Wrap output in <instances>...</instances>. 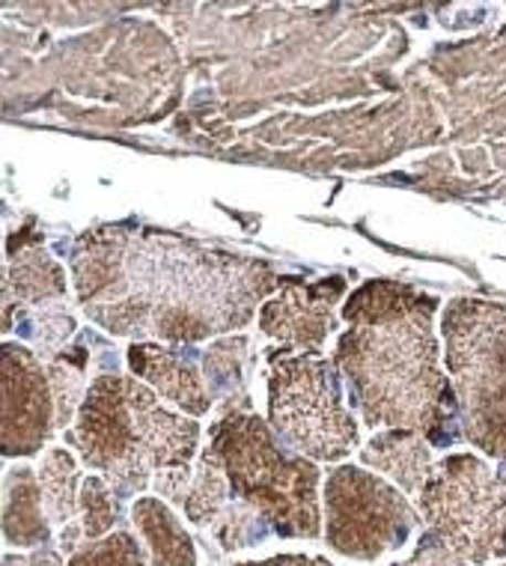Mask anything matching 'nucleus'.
Here are the masks:
<instances>
[{
    "label": "nucleus",
    "instance_id": "nucleus-1",
    "mask_svg": "<svg viewBox=\"0 0 506 566\" xmlns=\"http://www.w3.org/2000/svg\"><path fill=\"white\" fill-rule=\"evenodd\" d=\"M68 269L89 323L131 343L170 346L247 328L256 307L283 286L265 260L137 224L75 235Z\"/></svg>",
    "mask_w": 506,
    "mask_h": 566
},
{
    "label": "nucleus",
    "instance_id": "nucleus-2",
    "mask_svg": "<svg viewBox=\"0 0 506 566\" xmlns=\"http://www.w3.org/2000/svg\"><path fill=\"white\" fill-rule=\"evenodd\" d=\"M439 298L402 281H367L342 304L331 361L367 427L423 432L432 448L456 439L458 406L441 370Z\"/></svg>",
    "mask_w": 506,
    "mask_h": 566
},
{
    "label": "nucleus",
    "instance_id": "nucleus-3",
    "mask_svg": "<svg viewBox=\"0 0 506 566\" xmlns=\"http://www.w3.org/2000/svg\"><path fill=\"white\" fill-rule=\"evenodd\" d=\"M66 444L110 483L119 501L152 486L158 471L191 465L203 450L197 418L167 409L147 381L119 373L93 379Z\"/></svg>",
    "mask_w": 506,
    "mask_h": 566
},
{
    "label": "nucleus",
    "instance_id": "nucleus-4",
    "mask_svg": "<svg viewBox=\"0 0 506 566\" xmlns=\"http://www.w3.org/2000/svg\"><path fill=\"white\" fill-rule=\"evenodd\" d=\"M209 444L224 462L233 499L260 510L274 537L319 539V469L283 444L268 420L253 411L218 418Z\"/></svg>",
    "mask_w": 506,
    "mask_h": 566
},
{
    "label": "nucleus",
    "instance_id": "nucleus-5",
    "mask_svg": "<svg viewBox=\"0 0 506 566\" xmlns=\"http://www.w3.org/2000/svg\"><path fill=\"white\" fill-rule=\"evenodd\" d=\"M441 337L462 436L506 462V304L453 298L441 316Z\"/></svg>",
    "mask_w": 506,
    "mask_h": 566
},
{
    "label": "nucleus",
    "instance_id": "nucleus-6",
    "mask_svg": "<svg viewBox=\"0 0 506 566\" xmlns=\"http://www.w3.org/2000/svg\"><path fill=\"white\" fill-rule=\"evenodd\" d=\"M268 352V427L313 462H340L358 448V420L342 400V376L321 355Z\"/></svg>",
    "mask_w": 506,
    "mask_h": 566
},
{
    "label": "nucleus",
    "instance_id": "nucleus-7",
    "mask_svg": "<svg viewBox=\"0 0 506 566\" xmlns=\"http://www.w3.org/2000/svg\"><path fill=\"white\" fill-rule=\"evenodd\" d=\"M420 516L467 564L506 557V483L474 453H450L432 465L418 495Z\"/></svg>",
    "mask_w": 506,
    "mask_h": 566
},
{
    "label": "nucleus",
    "instance_id": "nucleus-8",
    "mask_svg": "<svg viewBox=\"0 0 506 566\" xmlns=\"http://www.w3.org/2000/svg\"><path fill=\"white\" fill-rule=\"evenodd\" d=\"M321 504L328 546L337 555L367 564L405 546L423 522L402 489L358 465H337L328 471Z\"/></svg>",
    "mask_w": 506,
    "mask_h": 566
},
{
    "label": "nucleus",
    "instance_id": "nucleus-9",
    "mask_svg": "<svg viewBox=\"0 0 506 566\" xmlns=\"http://www.w3.org/2000/svg\"><path fill=\"white\" fill-rule=\"evenodd\" d=\"M0 394L3 457H36L57 430V409L45 364L21 340H7L0 346Z\"/></svg>",
    "mask_w": 506,
    "mask_h": 566
},
{
    "label": "nucleus",
    "instance_id": "nucleus-10",
    "mask_svg": "<svg viewBox=\"0 0 506 566\" xmlns=\"http://www.w3.org/2000/svg\"><path fill=\"white\" fill-rule=\"evenodd\" d=\"M346 295V281L340 274L321 281L283 277V286L260 307V332L274 337L283 349H302L319 355L325 340L337 328L334 304Z\"/></svg>",
    "mask_w": 506,
    "mask_h": 566
},
{
    "label": "nucleus",
    "instance_id": "nucleus-11",
    "mask_svg": "<svg viewBox=\"0 0 506 566\" xmlns=\"http://www.w3.org/2000/svg\"><path fill=\"white\" fill-rule=\"evenodd\" d=\"M128 367L135 379L147 381L161 400L173 402L188 418H203L212 411V397L203 373L197 370L191 346L137 340L128 346Z\"/></svg>",
    "mask_w": 506,
    "mask_h": 566
},
{
    "label": "nucleus",
    "instance_id": "nucleus-12",
    "mask_svg": "<svg viewBox=\"0 0 506 566\" xmlns=\"http://www.w3.org/2000/svg\"><path fill=\"white\" fill-rule=\"evenodd\" d=\"M51 518L45 513L36 469L12 465L3 474V539L15 548H40L51 543Z\"/></svg>",
    "mask_w": 506,
    "mask_h": 566
},
{
    "label": "nucleus",
    "instance_id": "nucleus-13",
    "mask_svg": "<svg viewBox=\"0 0 506 566\" xmlns=\"http://www.w3.org/2000/svg\"><path fill=\"white\" fill-rule=\"evenodd\" d=\"M360 462L372 471L388 474L405 495H420L432 474V444L423 432L384 430L376 432L367 448H360Z\"/></svg>",
    "mask_w": 506,
    "mask_h": 566
},
{
    "label": "nucleus",
    "instance_id": "nucleus-14",
    "mask_svg": "<svg viewBox=\"0 0 506 566\" xmlns=\"http://www.w3.org/2000/svg\"><path fill=\"white\" fill-rule=\"evenodd\" d=\"M247 334H224L209 343L203 352V379L209 388L218 415L251 411V391H247Z\"/></svg>",
    "mask_w": 506,
    "mask_h": 566
},
{
    "label": "nucleus",
    "instance_id": "nucleus-15",
    "mask_svg": "<svg viewBox=\"0 0 506 566\" xmlns=\"http://www.w3.org/2000/svg\"><path fill=\"white\" fill-rule=\"evenodd\" d=\"M3 283L12 290L19 307L63 302L68 293L66 269L40 242L21 244V251H10L3 263Z\"/></svg>",
    "mask_w": 506,
    "mask_h": 566
},
{
    "label": "nucleus",
    "instance_id": "nucleus-16",
    "mask_svg": "<svg viewBox=\"0 0 506 566\" xmlns=\"http://www.w3.org/2000/svg\"><path fill=\"white\" fill-rule=\"evenodd\" d=\"M131 522L147 543L149 566H197L194 539L165 501L140 495L131 504Z\"/></svg>",
    "mask_w": 506,
    "mask_h": 566
},
{
    "label": "nucleus",
    "instance_id": "nucleus-17",
    "mask_svg": "<svg viewBox=\"0 0 506 566\" xmlns=\"http://www.w3.org/2000/svg\"><path fill=\"white\" fill-rule=\"evenodd\" d=\"M42 486V501H45V513H49L51 525L66 527L68 522L78 518V495H81V478L78 459L72 457L66 448H51L42 453L40 469H36Z\"/></svg>",
    "mask_w": 506,
    "mask_h": 566
},
{
    "label": "nucleus",
    "instance_id": "nucleus-18",
    "mask_svg": "<svg viewBox=\"0 0 506 566\" xmlns=\"http://www.w3.org/2000/svg\"><path fill=\"white\" fill-rule=\"evenodd\" d=\"M230 499H233V492H230V478H226L224 462H221V457L209 444L197 457L194 480H191V489H188L182 513H186L191 525L209 531L214 518L224 513Z\"/></svg>",
    "mask_w": 506,
    "mask_h": 566
},
{
    "label": "nucleus",
    "instance_id": "nucleus-19",
    "mask_svg": "<svg viewBox=\"0 0 506 566\" xmlns=\"http://www.w3.org/2000/svg\"><path fill=\"white\" fill-rule=\"evenodd\" d=\"M87 361L89 352L84 343L66 346L57 358L45 364L51 381V394H54V409H57V430L66 432L68 423H75L78 409L84 397H87Z\"/></svg>",
    "mask_w": 506,
    "mask_h": 566
},
{
    "label": "nucleus",
    "instance_id": "nucleus-20",
    "mask_svg": "<svg viewBox=\"0 0 506 566\" xmlns=\"http://www.w3.org/2000/svg\"><path fill=\"white\" fill-rule=\"evenodd\" d=\"M75 316L66 311L63 302L40 304V307H19V337L33 346L42 361L57 358L66 349L68 337L75 334Z\"/></svg>",
    "mask_w": 506,
    "mask_h": 566
},
{
    "label": "nucleus",
    "instance_id": "nucleus-21",
    "mask_svg": "<svg viewBox=\"0 0 506 566\" xmlns=\"http://www.w3.org/2000/svg\"><path fill=\"white\" fill-rule=\"evenodd\" d=\"M78 518L84 527V539H102L114 534L123 522V501L110 489L102 474H89L81 483Z\"/></svg>",
    "mask_w": 506,
    "mask_h": 566
},
{
    "label": "nucleus",
    "instance_id": "nucleus-22",
    "mask_svg": "<svg viewBox=\"0 0 506 566\" xmlns=\"http://www.w3.org/2000/svg\"><path fill=\"white\" fill-rule=\"evenodd\" d=\"M209 537L224 548V552H235V548H251L274 537L272 527L260 516V510H253L251 504H244L239 499H230L224 513L214 518L209 527Z\"/></svg>",
    "mask_w": 506,
    "mask_h": 566
},
{
    "label": "nucleus",
    "instance_id": "nucleus-23",
    "mask_svg": "<svg viewBox=\"0 0 506 566\" xmlns=\"http://www.w3.org/2000/svg\"><path fill=\"white\" fill-rule=\"evenodd\" d=\"M68 566H149V560L135 534L117 527L102 539H84L78 552L68 555Z\"/></svg>",
    "mask_w": 506,
    "mask_h": 566
},
{
    "label": "nucleus",
    "instance_id": "nucleus-24",
    "mask_svg": "<svg viewBox=\"0 0 506 566\" xmlns=\"http://www.w3.org/2000/svg\"><path fill=\"white\" fill-rule=\"evenodd\" d=\"M390 566H471L465 557L458 555L456 548L444 543V539L435 534V531H426L423 537L418 539V548L414 555L405 560V564H390Z\"/></svg>",
    "mask_w": 506,
    "mask_h": 566
},
{
    "label": "nucleus",
    "instance_id": "nucleus-25",
    "mask_svg": "<svg viewBox=\"0 0 506 566\" xmlns=\"http://www.w3.org/2000/svg\"><path fill=\"white\" fill-rule=\"evenodd\" d=\"M191 480H194V469L191 465H186V469H167L158 471L156 478H152V489H156V495L167 499L176 507H182L188 489H191Z\"/></svg>",
    "mask_w": 506,
    "mask_h": 566
},
{
    "label": "nucleus",
    "instance_id": "nucleus-26",
    "mask_svg": "<svg viewBox=\"0 0 506 566\" xmlns=\"http://www.w3.org/2000/svg\"><path fill=\"white\" fill-rule=\"evenodd\" d=\"M3 566H63V557H60L57 548L49 543V546L21 552V555L7 552V555H3Z\"/></svg>",
    "mask_w": 506,
    "mask_h": 566
},
{
    "label": "nucleus",
    "instance_id": "nucleus-27",
    "mask_svg": "<svg viewBox=\"0 0 506 566\" xmlns=\"http://www.w3.org/2000/svg\"><path fill=\"white\" fill-rule=\"evenodd\" d=\"M233 566H331V560L321 555H274L265 560H244Z\"/></svg>",
    "mask_w": 506,
    "mask_h": 566
}]
</instances>
